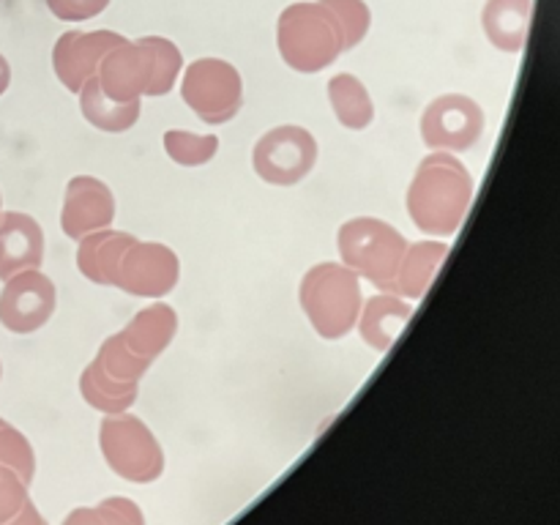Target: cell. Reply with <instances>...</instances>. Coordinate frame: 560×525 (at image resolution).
Here are the masks:
<instances>
[{
    "mask_svg": "<svg viewBox=\"0 0 560 525\" xmlns=\"http://www.w3.org/2000/svg\"><path fill=\"white\" fill-rule=\"evenodd\" d=\"M474 200V178L454 153L432 151L421 159L408 186V213L430 238H452Z\"/></svg>",
    "mask_w": 560,
    "mask_h": 525,
    "instance_id": "6da1fadb",
    "label": "cell"
},
{
    "mask_svg": "<svg viewBox=\"0 0 560 525\" xmlns=\"http://www.w3.org/2000/svg\"><path fill=\"white\" fill-rule=\"evenodd\" d=\"M184 55L170 38L142 36L109 49L98 63L96 80L115 102H137L142 96H164L178 82Z\"/></svg>",
    "mask_w": 560,
    "mask_h": 525,
    "instance_id": "7a4b0ae2",
    "label": "cell"
},
{
    "mask_svg": "<svg viewBox=\"0 0 560 525\" xmlns=\"http://www.w3.org/2000/svg\"><path fill=\"white\" fill-rule=\"evenodd\" d=\"M299 301L323 339H342L355 328L364 306L361 277L345 262H317L301 277Z\"/></svg>",
    "mask_w": 560,
    "mask_h": 525,
    "instance_id": "3957f363",
    "label": "cell"
},
{
    "mask_svg": "<svg viewBox=\"0 0 560 525\" xmlns=\"http://www.w3.org/2000/svg\"><path fill=\"white\" fill-rule=\"evenodd\" d=\"M337 249L345 266L381 293L397 295V273L408 252V238L377 217L348 219L337 230Z\"/></svg>",
    "mask_w": 560,
    "mask_h": 525,
    "instance_id": "277c9868",
    "label": "cell"
},
{
    "mask_svg": "<svg viewBox=\"0 0 560 525\" xmlns=\"http://www.w3.org/2000/svg\"><path fill=\"white\" fill-rule=\"evenodd\" d=\"M277 47L284 63L299 74H317L345 52L337 22L320 0L293 3L279 14Z\"/></svg>",
    "mask_w": 560,
    "mask_h": 525,
    "instance_id": "5b68a950",
    "label": "cell"
},
{
    "mask_svg": "<svg viewBox=\"0 0 560 525\" xmlns=\"http://www.w3.org/2000/svg\"><path fill=\"white\" fill-rule=\"evenodd\" d=\"M98 446L109 468L126 481L151 485L164 474V452L148 424L129 410L104 416L98 424Z\"/></svg>",
    "mask_w": 560,
    "mask_h": 525,
    "instance_id": "8992f818",
    "label": "cell"
},
{
    "mask_svg": "<svg viewBox=\"0 0 560 525\" xmlns=\"http://www.w3.org/2000/svg\"><path fill=\"white\" fill-rule=\"evenodd\" d=\"M180 96L202 124L222 126L230 124L244 107V80L228 60L200 58L186 66Z\"/></svg>",
    "mask_w": 560,
    "mask_h": 525,
    "instance_id": "52a82bcc",
    "label": "cell"
},
{
    "mask_svg": "<svg viewBox=\"0 0 560 525\" xmlns=\"http://www.w3.org/2000/svg\"><path fill=\"white\" fill-rule=\"evenodd\" d=\"M317 153L320 145L310 129L295 124L273 126L255 142L252 167L266 184L295 186L315 170Z\"/></svg>",
    "mask_w": 560,
    "mask_h": 525,
    "instance_id": "ba28073f",
    "label": "cell"
},
{
    "mask_svg": "<svg viewBox=\"0 0 560 525\" xmlns=\"http://www.w3.org/2000/svg\"><path fill=\"white\" fill-rule=\"evenodd\" d=\"M485 109L465 93H443L421 115V140L430 151L465 153L485 135Z\"/></svg>",
    "mask_w": 560,
    "mask_h": 525,
    "instance_id": "9c48e42d",
    "label": "cell"
},
{
    "mask_svg": "<svg viewBox=\"0 0 560 525\" xmlns=\"http://www.w3.org/2000/svg\"><path fill=\"white\" fill-rule=\"evenodd\" d=\"M55 306L58 290L38 268L14 273L0 290V323L11 334H33L44 328L55 315Z\"/></svg>",
    "mask_w": 560,
    "mask_h": 525,
    "instance_id": "30bf717a",
    "label": "cell"
},
{
    "mask_svg": "<svg viewBox=\"0 0 560 525\" xmlns=\"http://www.w3.org/2000/svg\"><path fill=\"white\" fill-rule=\"evenodd\" d=\"M178 279L180 260L170 246L159 241H135L120 260L115 288L137 299H162L173 293Z\"/></svg>",
    "mask_w": 560,
    "mask_h": 525,
    "instance_id": "8fae6325",
    "label": "cell"
},
{
    "mask_svg": "<svg viewBox=\"0 0 560 525\" xmlns=\"http://www.w3.org/2000/svg\"><path fill=\"white\" fill-rule=\"evenodd\" d=\"M126 38L113 31H69L55 42L52 47V69L60 85L71 93H80L88 80H93L98 63L113 47L124 44Z\"/></svg>",
    "mask_w": 560,
    "mask_h": 525,
    "instance_id": "7c38bea8",
    "label": "cell"
},
{
    "mask_svg": "<svg viewBox=\"0 0 560 525\" xmlns=\"http://www.w3.org/2000/svg\"><path fill=\"white\" fill-rule=\"evenodd\" d=\"M115 219V195L104 180L93 175H74L66 184L60 228L71 241H80L96 230H107Z\"/></svg>",
    "mask_w": 560,
    "mask_h": 525,
    "instance_id": "4fadbf2b",
    "label": "cell"
},
{
    "mask_svg": "<svg viewBox=\"0 0 560 525\" xmlns=\"http://www.w3.org/2000/svg\"><path fill=\"white\" fill-rule=\"evenodd\" d=\"M44 260V230L31 213H0V279L38 268Z\"/></svg>",
    "mask_w": 560,
    "mask_h": 525,
    "instance_id": "5bb4252c",
    "label": "cell"
},
{
    "mask_svg": "<svg viewBox=\"0 0 560 525\" xmlns=\"http://www.w3.org/2000/svg\"><path fill=\"white\" fill-rule=\"evenodd\" d=\"M135 241V235L124 233V230H96V233L80 238V246H77V268L93 284L115 288L118 284L120 260H124L126 249Z\"/></svg>",
    "mask_w": 560,
    "mask_h": 525,
    "instance_id": "9a60e30c",
    "label": "cell"
},
{
    "mask_svg": "<svg viewBox=\"0 0 560 525\" xmlns=\"http://www.w3.org/2000/svg\"><path fill=\"white\" fill-rule=\"evenodd\" d=\"M410 317H413L410 301L399 299V295L394 293H377L364 301L355 328H359L361 339H364L372 350L386 353V350L394 348V342H397L399 334L405 331Z\"/></svg>",
    "mask_w": 560,
    "mask_h": 525,
    "instance_id": "2e32d148",
    "label": "cell"
},
{
    "mask_svg": "<svg viewBox=\"0 0 560 525\" xmlns=\"http://www.w3.org/2000/svg\"><path fill=\"white\" fill-rule=\"evenodd\" d=\"M178 334V312L173 310L170 304H153L145 306V310L137 312L126 328L120 331L124 342L135 350L140 359L145 361H156L164 350L170 348V342Z\"/></svg>",
    "mask_w": 560,
    "mask_h": 525,
    "instance_id": "e0dca14e",
    "label": "cell"
},
{
    "mask_svg": "<svg viewBox=\"0 0 560 525\" xmlns=\"http://www.w3.org/2000/svg\"><path fill=\"white\" fill-rule=\"evenodd\" d=\"M534 0H487L481 25L492 47L503 52H520L528 42Z\"/></svg>",
    "mask_w": 560,
    "mask_h": 525,
    "instance_id": "ac0fdd59",
    "label": "cell"
},
{
    "mask_svg": "<svg viewBox=\"0 0 560 525\" xmlns=\"http://www.w3.org/2000/svg\"><path fill=\"white\" fill-rule=\"evenodd\" d=\"M448 255L446 241H419L408 244V252L402 257V266L397 273V295L405 301H421L430 290L432 279L441 271L443 260Z\"/></svg>",
    "mask_w": 560,
    "mask_h": 525,
    "instance_id": "d6986e66",
    "label": "cell"
},
{
    "mask_svg": "<svg viewBox=\"0 0 560 525\" xmlns=\"http://www.w3.org/2000/svg\"><path fill=\"white\" fill-rule=\"evenodd\" d=\"M77 96H80L82 118L98 131L120 135V131H129L131 126L140 120V113H142L140 98H137V102H115V98H109L107 93L102 91L96 77L88 80Z\"/></svg>",
    "mask_w": 560,
    "mask_h": 525,
    "instance_id": "ffe728a7",
    "label": "cell"
},
{
    "mask_svg": "<svg viewBox=\"0 0 560 525\" xmlns=\"http://www.w3.org/2000/svg\"><path fill=\"white\" fill-rule=\"evenodd\" d=\"M80 394L93 410H98V413L118 416L126 413V410L137 402L140 383L115 381V377H109L96 361H91L80 375Z\"/></svg>",
    "mask_w": 560,
    "mask_h": 525,
    "instance_id": "44dd1931",
    "label": "cell"
},
{
    "mask_svg": "<svg viewBox=\"0 0 560 525\" xmlns=\"http://www.w3.org/2000/svg\"><path fill=\"white\" fill-rule=\"evenodd\" d=\"M328 102L339 124L350 131H364L375 120V102L355 74H337L328 80Z\"/></svg>",
    "mask_w": 560,
    "mask_h": 525,
    "instance_id": "7402d4cb",
    "label": "cell"
},
{
    "mask_svg": "<svg viewBox=\"0 0 560 525\" xmlns=\"http://www.w3.org/2000/svg\"><path fill=\"white\" fill-rule=\"evenodd\" d=\"M93 361H96V364L102 366L109 377H115V381H124V383H140L142 377H145L148 366H151V361L140 359V355H137L135 350L124 342L120 331L104 339L102 348H98L96 359Z\"/></svg>",
    "mask_w": 560,
    "mask_h": 525,
    "instance_id": "603a6c76",
    "label": "cell"
},
{
    "mask_svg": "<svg viewBox=\"0 0 560 525\" xmlns=\"http://www.w3.org/2000/svg\"><path fill=\"white\" fill-rule=\"evenodd\" d=\"M164 151L180 167H202L211 162L219 151L217 135H191L186 129H170L162 137Z\"/></svg>",
    "mask_w": 560,
    "mask_h": 525,
    "instance_id": "cb8c5ba5",
    "label": "cell"
},
{
    "mask_svg": "<svg viewBox=\"0 0 560 525\" xmlns=\"http://www.w3.org/2000/svg\"><path fill=\"white\" fill-rule=\"evenodd\" d=\"M328 9V14L334 16L339 27V36H342V49L359 47L366 38L372 25V11L364 0H320Z\"/></svg>",
    "mask_w": 560,
    "mask_h": 525,
    "instance_id": "d4e9b609",
    "label": "cell"
},
{
    "mask_svg": "<svg viewBox=\"0 0 560 525\" xmlns=\"http://www.w3.org/2000/svg\"><path fill=\"white\" fill-rule=\"evenodd\" d=\"M0 465L14 470L27 487L36 476V454H33L31 441L11 424L0 427Z\"/></svg>",
    "mask_w": 560,
    "mask_h": 525,
    "instance_id": "484cf974",
    "label": "cell"
},
{
    "mask_svg": "<svg viewBox=\"0 0 560 525\" xmlns=\"http://www.w3.org/2000/svg\"><path fill=\"white\" fill-rule=\"evenodd\" d=\"M27 501H31V498H27L25 481H22L14 470L3 468V479H0V525L9 523L11 517H16Z\"/></svg>",
    "mask_w": 560,
    "mask_h": 525,
    "instance_id": "4316f807",
    "label": "cell"
},
{
    "mask_svg": "<svg viewBox=\"0 0 560 525\" xmlns=\"http://www.w3.org/2000/svg\"><path fill=\"white\" fill-rule=\"evenodd\" d=\"M109 5V0H47V9L63 22L93 20Z\"/></svg>",
    "mask_w": 560,
    "mask_h": 525,
    "instance_id": "83f0119b",
    "label": "cell"
},
{
    "mask_svg": "<svg viewBox=\"0 0 560 525\" xmlns=\"http://www.w3.org/2000/svg\"><path fill=\"white\" fill-rule=\"evenodd\" d=\"M96 509L102 514L104 525H145L140 506L129 498H107Z\"/></svg>",
    "mask_w": 560,
    "mask_h": 525,
    "instance_id": "f1b7e54d",
    "label": "cell"
},
{
    "mask_svg": "<svg viewBox=\"0 0 560 525\" xmlns=\"http://www.w3.org/2000/svg\"><path fill=\"white\" fill-rule=\"evenodd\" d=\"M63 525H104V520H102V514H98V509H82L80 506L63 520Z\"/></svg>",
    "mask_w": 560,
    "mask_h": 525,
    "instance_id": "f546056e",
    "label": "cell"
},
{
    "mask_svg": "<svg viewBox=\"0 0 560 525\" xmlns=\"http://www.w3.org/2000/svg\"><path fill=\"white\" fill-rule=\"evenodd\" d=\"M3 525H47V520H44L42 512H38V509L27 501L25 506L20 509V514H16V517H11L9 523H3Z\"/></svg>",
    "mask_w": 560,
    "mask_h": 525,
    "instance_id": "4dcf8cb0",
    "label": "cell"
},
{
    "mask_svg": "<svg viewBox=\"0 0 560 525\" xmlns=\"http://www.w3.org/2000/svg\"><path fill=\"white\" fill-rule=\"evenodd\" d=\"M9 85H11V66H9V60L0 55V96L9 91Z\"/></svg>",
    "mask_w": 560,
    "mask_h": 525,
    "instance_id": "1f68e13d",
    "label": "cell"
},
{
    "mask_svg": "<svg viewBox=\"0 0 560 525\" xmlns=\"http://www.w3.org/2000/svg\"><path fill=\"white\" fill-rule=\"evenodd\" d=\"M0 479H3V465H0Z\"/></svg>",
    "mask_w": 560,
    "mask_h": 525,
    "instance_id": "d6a6232c",
    "label": "cell"
},
{
    "mask_svg": "<svg viewBox=\"0 0 560 525\" xmlns=\"http://www.w3.org/2000/svg\"><path fill=\"white\" fill-rule=\"evenodd\" d=\"M0 377H3V364H0Z\"/></svg>",
    "mask_w": 560,
    "mask_h": 525,
    "instance_id": "836d02e7",
    "label": "cell"
},
{
    "mask_svg": "<svg viewBox=\"0 0 560 525\" xmlns=\"http://www.w3.org/2000/svg\"><path fill=\"white\" fill-rule=\"evenodd\" d=\"M3 424H5V421H3V419H0V427H3Z\"/></svg>",
    "mask_w": 560,
    "mask_h": 525,
    "instance_id": "e575fe53",
    "label": "cell"
},
{
    "mask_svg": "<svg viewBox=\"0 0 560 525\" xmlns=\"http://www.w3.org/2000/svg\"><path fill=\"white\" fill-rule=\"evenodd\" d=\"M0 213H3V208H0Z\"/></svg>",
    "mask_w": 560,
    "mask_h": 525,
    "instance_id": "d590c367",
    "label": "cell"
}]
</instances>
